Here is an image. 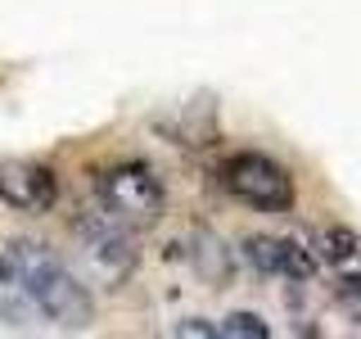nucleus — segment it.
Instances as JSON below:
<instances>
[{"label": "nucleus", "mask_w": 361, "mask_h": 339, "mask_svg": "<svg viewBox=\"0 0 361 339\" xmlns=\"http://www.w3.org/2000/svg\"><path fill=\"white\" fill-rule=\"evenodd\" d=\"M59 199V177L54 167L37 158H0V203L18 213H50Z\"/></svg>", "instance_id": "39448f33"}, {"label": "nucleus", "mask_w": 361, "mask_h": 339, "mask_svg": "<svg viewBox=\"0 0 361 339\" xmlns=\"http://www.w3.org/2000/svg\"><path fill=\"white\" fill-rule=\"evenodd\" d=\"M180 249H185V263L195 267V276L203 280V285L226 290L235 280V254L226 249V240L212 231V226H195Z\"/></svg>", "instance_id": "0eeeda50"}, {"label": "nucleus", "mask_w": 361, "mask_h": 339, "mask_svg": "<svg viewBox=\"0 0 361 339\" xmlns=\"http://www.w3.org/2000/svg\"><path fill=\"white\" fill-rule=\"evenodd\" d=\"M73 240H77V254H82L86 271L99 280V285H122V280L135 271L140 263V249L131 240V226L118 222L113 213H82L73 222Z\"/></svg>", "instance_id": "f03ea898"}, {"label": "nucleus", "mask_w": 361, "mask_h": 339, "mask_svg": "<svg viewBox=\"0 0 361 339\" xmlns=\"http://www.w3.org/2000/svg\"><path fill=\"white\" fill-rule=\"evenodd\" d=\"M244 258H248L253 271L293 280V285H302V280L316 271L312 249L298 244V240H285V235H244Z\"/></svg>", "instance_id": "423d86ee"}, {"label": "nucleus", "mask_w": 361, "mask_h": 339, "mask_svg": "<svg viewBox=\"0 0 361 339\" xmlns=\"http://www.w3.org/2000/svg\"><path fill=\"white\" fill-rule=\"evenodd\" d=\"M0 258H5L9 271H14L23 294L32 299L37 316H45L50 326H63V331H82V326H90V316H95L90 290L41 240H9L5 249H0Z\"/></svg>", "instance_id": "f257e3e1"}, {"label": "nucleus", "mask_w": 361, "mask_h": 339, "mask_svg": "<svg viewBox=\"0 0 361 339\" xmlns=\"http://www.w3.org/2000/svg\"><path fill=\"white\" fill-rule=\"evenodd\" d=\"M172 335H195V339H212L217 335V321H203V316H185V321L172 326Z\"/></svg>", "instance_id": "9b49d317"}, {"label": "nucleus", "mask_w": 361, "mask_h": 339, "mask_svg": "<svg viewBox=\"0 0 361 339\" xmlns=\"http://www.w3.org/2000/svg\"><path fill=\"white\" fill-rule=\"evenodd\" d=\"M217 335L226 339H271V326L262 312H226L217 321Z\"/></svg>", "instance_id": "9d476101"}, {"label": "nucleus", "mask_w": 361, "mask_h": 339, "mask_svg": "<svg viewBox=\"0 0 361 339\" xmlns=\"http://www.w3.org/2000/svg\"><path fill=\"white\" fill-rule=\"evenodd\" d=\"M312 258L316 267L334 271L338 280H361V235L348 226H325L312 235Z\"/></svg>", "instance_id": "6e6552de"}, {"label": "nucleus", "mask_w": 361, "mask_h": 339, "mask_svg": "<svg viewBox=\"0 0 361 339\" xmlns=\"http://www.w3.org/2000/svg\"><path fill=\"white\" fill-rule=\"evenodd\" d=\"M167 136H172L176 145H190V150H203V145L217 141V100L203 90V95H195L190 105H180L176 122L167 127Z\"/></svg>", "instance_id": "1a4fd4ad"}, {"label": "nucleus", "mask_w": 361, "mask_h": 339, "mask_svg": "<svg viewBox=\"0 0 361 339\" xmlns=\"http://www.w3.org/2000/svg\"><path fill=\"white\" fill-rule=\"evenodd\" d=\"M221 186L231 190L244 208L257 213H289L298 190H293V177L285 163H276L262 150H240L221 163Z\"/></svg>", "instance_id": "7ed1b4c3"}, {"label": "nucleus", "mask_w": 361, "mask_h": 339, "mask_svg": "<svg viewBox=\"0 0 361 339\" xmlns=\"http://www.w3.org/2000/svg\"><path fill=\"white\" fill-rule=\"evenodd\" d=\"M95 195H99V208L113 213L118 222H127L131 231L140 226H154L167 208V195H163V181L154 177V167L145 163H113L99 172L95 181Z\"/></svg>", "instance_id": "20e7f679"}]
</instances>
